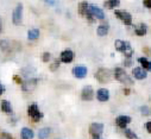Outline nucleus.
I'll list each match as a JSON object with an SVG mask.
<instances>
[{"mask_svg":"<svg viewBox=\"0 0 151 139\" xmlns=\"http://www.w3.org/2000/svg\"><path fill=\"white\" fill-rule=\"evenodd\" d=\"M108 30H109L108 24H101V25L98 27L96 32H98V34H99L100 37H104V36H106V34L108 33Z\"/></svg>","mask_w":151,"mask_h":139,"instance_id":"obj_22","label":"nucleus"},{"mask_svg":"<svg viewBox=\"0 0 151 139\" xmlns=\"http://www.w3.org/2000/svg\"><path fill=\"white\" fill-rule=\"evenodd\" d=\"M58 67H60V61H55V62L50 65V70H51V72H55L56 69H58Z\"/></svg>","mask_w":151,"mask_h":139,"instance_id":"obj_28","label":"nucleus"},{"mask_svg":"<svg viewBox=\"0 0 151 139\" xmlns=\"http://www.w3.org/2000/svg\"><path fill=\"white\" fill-rule=\"evenodd\" d=\"M124 93H125L126 95H129V94H130V89H127V88H126V89H124Z\"/></svg>","mask_w":151,"mask_h":139,"instance_id":"obj_38","label":"nucleus"},{"mask_svg":"<svg viewBox=\"0 0 151 139\" xmlns=\"http://www.w3.org/2000/svg\"><path fill=\"white\" fill-rule=\"evenodd\" d=\"M132 74L138 80H143V79H145L147 76V73L144 70V68H133Z\"/></svg>","mask_w":151,"mask_h":139,"instance_id":"obj_16","label":"nucleus"},{"mask_svg":"<svg viewBox=\"0 0 151 139\" xmlns=\"http://www.w3.org/2000/svg\"><path fill=\"white\" fill-rule=\"evenodd\" d=\"M3 31V20H1V17H0V32Z\"/></svg>","mask_w":151,"mask_h":139,"instance_id":"obj_37","label":"nucleus"},{"mask_svg":"<svg viewBox=\"0 0 151 139\" xmlns=\"http://www.w3.org/2000/svg\"><path fill=\"white\" fill-rule=\"evenodd\" d=\"M35 135L33 131L31 128H27V127H23L22 131H20V137L24 138V139H32Z\"/></svg>","mask_w":151,"mask_h":139,"instance_id":"obj_18","label":"nucleus"},{"mask_svg":"<svg viewBox=\"0 0 151 139\" xmlns=\"http://www.w3.org/2000/svg\"><path fill=\"white\" fill-rule=\"evenodd\" d=\"M114 77L120 83H124V85H127V86L133 85L132 79L126 74V72H124L123 68H116L114 69Z\"/></svg>","mask_w":151,"mask_h":139,"instance_id":"obj_1","label":"nucleus"},{"mask_svg":"<svg viewBox=\"0 0 151 139\" xmlns=\"http://www.w3.org/2000/svg\"><path fill=\"white\" fill-rule=\"evenodd\" d=\"M79 13H80V16L81 17H83V18H87L91 23L92 21H94V16L91 13V11H89V5L86 3V1H82V3H80V5H79Z\"/></svg>","mask_w":151,"mask_h":139,"instance_id":"obj_4","label":"nucleus"},{"mask_svg":"<svg viewBox=\"0 0 151 139\" xmlns=\"http://www.w3.org/2000/svg\"><path fill=\"white\" fill-rule=\"evenodd\" d=\"M140 113H142L143 115L147 117V115L151 114V110H150L147 106H143V107H140Z\"/></svg>","mask_w":151,"mask_h":139,"instance_id":"obj_27","label":"nucleus"},{"mask_svg":"<svg viewBox=\"0 0 151 139\" xmlns=\"http://www.w3.org/2000/svg\"><path fill=\"white\" fill-rule=\"evenodd\" d=\"M13 81H14L16 83H18V85H22V83H23V80H22L20 76H18V75H14V76H13Z\"/></svg>","mask_w":151,"mask_h":139,"instance_id":"obj_31","label":"nucleus"},{"mask_svg":"<svg viewBox=\"0 0 151 139\" xmlns=\"http://www.w3.org/2000/svg\"><path fill=\"white\" fill-rule=\"evenodd\" d=\"M0 137H3V138H9V139L12 138V135H11L10 133H7V132H0Z\"/></svg>","mask_w":151,"mask_h":139,"instance_id":"obj_32","label":"nucleus"},{"mask_svg":"<svg viewBox=\"0 0 151 139\" xmlns=\"http://www.w3.org/2000/svg\"><path fill=\"white\" fill-rule=\"evenodd\" d=\"M81 97H82V100H85V101H91V100H93V97H94V90H93V88H92L91 86L85 87V88L82 89Z\"/></svg>","mask_w":151,"mask_h":139,"instance_id":"obj_11","label":"nucleus"},{"mask_svg":"<svg viewBox=\"0 0 151 139\" xmlns=\"http://www.w3.org/2000/svg\"><path fill=\"white\" fill-rule=\"evenodd\" d=\"M138 62L142 64V68H144L145 70H151V62L145 58V57H139L138 58Z\"/></svg>","mask_w":151,"mask_h":139,"instance_id":"obj_23","label":"nucleus"},{"mask_svg":"<svg viewBox=\"0 0 151 139\" xmlns=\"http://www.w3.org/2000/svg\"><path fill=\"white\" fill-rule=\"evenodd\" d=\"M114 14H116V17H117L119 20H122L125 25H131V24H132V16H131L129 12H126V11H116Z\"/></svg>","mask_w":151,"mask_h":139,"instance_id":"obj_8","label":"nucleus"},{"mask_svg":"<svg viewBox=\"0 0 151 139\" xmlns=\"http://www.w3.org/2000/svg\"><path fill=\"white\" fill-rule=\"evenodd\" d=\"M73 75L78 79H83L86 77L87 75V68L86 67H82V65H79V67H75L73 68Z\"/></svg>","mask_w":151,"mask_h":139,"instance_id":"obj_10","label":"nucleus"},{"mask_svg":"<svg viewBox=\"0 0 151 139\" xmlns=\"http://www.w3.org/2000/svg\"><path fill=\"white\" fill-rule=\"evenodd\" d=\"M145 128H146V131H147L149 133H151V121H147V123L145 124Z\"/></svg>","mask_w":151,"mask_h":139,"instance_id":"obj_34","label":"nucleus"},{"mask_svg":"<svg viewBox=\"0 0 151 139\" xmlns=\"http://www.w3.org/2000/svg\"><path fill=\"white\" fill-rule=\"evenodd\" d=\"M44 1H45L47 4H49V5H51V6H54V5L56 4V0H44Z\"/></svg>","mask_w":151,"mask_h":139,"instance_id":"obj_35","label":"nucleus"},{"mask_svg":"<svg viewBox=\"0 0 151 139\" xmlns=\"http://www.w3.org/2000/svg\"><path fill=\"white\" fill-rule=\"evenodd\" d=\"M124 134H125L126 138H130V139H137L138 138V135L133 131H131L129 128H124Z\"/></svg>","mask_w":151,"mask_h":139,"instance_id":"obj_25","label":"nucleus"},{"mask_svg":"<svg viewBox=\"0 0 151 139\" xmlns=\"http://www.w3.org/2000/svg\"><path fill=\"white\" fill-rule=\"evenodd\" d=\"M119 4H120V0H106L104 6L106 9H108V10H113L114 7L119 6Z\"/></svg>","mask_w":151,"mask_h":139,"instance_id":"obj_21","label":"nucleus"},{"mask_svg":"<svg viewBox=\"0 0 151 139\" xmlns=\"http://www.w3.org/2000/svg\"><path fill=\"white\" fill-rule=\"evenodd\" d=\"M131 123V118L129 117V115H119L117 119H116V124H117V126L118 127H120V128H126V126L129 125Z\"/></svg>","mask_w":151,"mask_h":139,"instance_id":"obj_12","label":"nucleus"},{"mask_svg":"<svg viewBox=\"0 0 151 139\" xmlns=\"http://www.w3.org/2000/svg\"><path fill=\"white\" fill-rule=\"evenodd\" d=\"M96 97H98L99 101L106 102V101H108V99H109V92H108L107 89H105V88H100V89L96 92Z\"/></svg>","mask_w":151,"mask_h":139,"instance_id":"obj_15","label":"nucleus"},{"mask_svg":"<svg viewBox=\"0 0 151 139\" xmlns=\"http://www.w3.org/2000/svg\"><path fill=\"white\" fill-rule=\"evenodd\" d=\"M5 92V87L1 85V83H0V96H1L3 95V93Z\"/></svg>","mask_w":151,"mask_h":139,"instance_id":"obj_36","label":"nucleus"},{"mask_svg":"<svg viewBox=\"0 0 151 139\" xmlns=\"http://www.w3.org/2000/svg\"><path fill=\"white\" fill-rule=\"evenodd\" d=\"M40 37V30L38 29H31L27 32V39L29 41H36Z\"/></svg>","mask_w":151,"mask_h":139,"instance_id":"obj_19","label":"nucleus"},{"mask_svg":"<svg viewBox=\"0 0 151 139\" xmlns=\"http://www.w3.org/2000/svg\"><path fill=\"white\" fill-rule=\"evenodd\" d=\"M146 31H147V26H146L145 24H143V23L137 24V25L134 26V32H136L137 36H145Z\"/></svg>","mask_w":151,"mask_h":139,"instance_id":"obj_17","label":"nucleus"},{"mask_svg":"<svg viewBox=\"0 0 151 139\" xmlns=\"http://www.w3.org/2000/svg\"><path fill=\"white\" fill-rule=\"evenodd\" d=\"M116 49L120 52H123L126 57H131L133 55V49L131 47V44L129 42H124V41H116Z\"/></svg>","mask_w":151,"mask_h":139,"instance_id":"obj_2","label":"nucleus"},{"mask_svg":"<svg viewBox=\"0 0 151 139\" xmlns=\"http://www.w3.org/2000/svg\"><path fill=\"white\" fill-rule=\"evenodd\" d=\"M51 133V130L49 128V127H44V128H42V130H40V132H38V137L40 138H48V135Z\"/></svg>","mask_w":151,"mask_h":139,"instance_id":"obj_24","label":"nucleus"},{"mask_svg":"<svg viewBox=\"0 0 151 139\" xmlns=\"http://www.w3.org/2000/svg\"><path fill=\"white\" fill-rule=\"evenodd\" d=\"M23 20V5L18 4L12 13V21L14 25H20Z\"/></svg>","mask_w":151,"mask_h":139,"instance_id":"obj_7","label":"nucleus"},{"mask_svg":"<svg viewBox=\"0 0 151 139\" xmlns=\"http://www.w3.org/2000/svg\"><path fill=\"white\" fill-rule=\"evenodd\" d=\"M37 83H38V80L37 79H29V80H26L22 83V89L24 92H31L36 88Z\"/></svg>","mask_w":151,"mask_h":139,"instance_id":"obj_9","label":"nucleus"},{"mask_svg":"<svg viewBox=\"0 0 151 139\" xmlns=\"http://www.w3.org/2000/svg\"><path fill=\"white\" fill-rule=\"evenodd\" d=\"M124 65H125V67H131V65H132L131 57H126V59L124 61Z\"/></svg>","mask_w":151,"mask_h":139,"instance_id":"obj_30","label":"nucleus"},{"mask_svg":"<svg viewBox=\"0 0 151 139\" xmlns=\"http://www.w3.org/2000/svg\"><path fill=\"white\" fill-rule=\"evenodd\" d=\"M27 114H29V117H30L33 121H36V123L40 121V120L43 118V113H41L38 106H37L36 103H32V105L29 106V108H27Z\"/></svg>","mask_w":151,"mask_h":139,"instance_id":"obj_3","label":"nucleus"},{"mask_svg":"<svg viewBox=\"0 0 151 139\" xmlns=\"http://www.w3.org/2000/svg\"><path fill=\"white\" fill-rule=\"evenodd\" d=\"M102 132H104V125L100 123H93L89 126V133L95 139H100L102 135Z\"/></svg>","mask_w":151,"mask_h":139,"instance_id":"obj_5","label":"nucleus"},{"mask_svg":"<svg viewBox=\"0 0 151 139\" xmlns=\"http://www.w3.org/2000/svg\"><path fill=\"white\" fill-rule=\"evenodd\" d=\"M94 76H95V79L100 83H107L111 80V74H109V72L107 70V69H105V68H100L99 70L95 73Z\"/></svg>","mask_w":151,"mask_h":139,"instance_id":"obj_6","label":"nucleus"},{"mask_svg":"<svg viewBox=\"0 0 151 139\" xmlns=\"http://www.w3.org/2000/svg\"><path fill=\"white\" fill-rule=\"evenodd\" d=\"M50 54L49 52H44L43 54V56H42V59H43V62H49L50 61Z\"/></svg>","mask_w":151,"mask_h":139,"instance_id":"obj_29","label":"nucleus"},{"mask_svg":"<svg viewBox=\"0 0 151 139\" xmlns=\"http://www.w3.org/2000/svg\"><path fill=\"white\" fill-rule=\"evenodd\" d=\"M74 59V52L71 50H64L61 52V62L63 63H70Z\"/></svg>","mask_w":151,"mask_h":139,"instance_id":"obj_14","label":"nucleus"},{"mask_svg":"<svg viewBox=\"0 0 151 139\" xmlns=\"http://www.w3.org/2000/svg\"><path fill=\"white\" fill-rule=\"evenodd\" d=\"M0 49H1L3 51H7L10 49V43L7 41L1 39V41H0Z\"/></svg>","mask_w":151,"mask_h":139,"instance_id":"obj_26","label":"nucleus"},{"mask_svg":"<svg viewBox=\"0 0 151 139\" xmlns=\"http://www.w3.org/2000/svg\"><path fill=\"white\" fill-rule=\"evenodd\" d=\"M89 11H91V13L94 16L95 19H100V20L105 19V13H104L102 10L99 9L98 6H95V5H89Z\"/></svg>","mask_w":151,"mask_h":139,"instance_id":"obj_13","label":"nucleus"},{"mask_svg":"<svg viewBox=\"0 0 151 139\" xmlns=\"http://www.w3.org/2000/svg\"><path fill=\"white\" fill-rule=\"evenodd\" d=\"M1 111L6 114H12L13 110H12V106H11V103L7 101V100H4L1 102Z\"/></svg>","mask_w":151,"mask_h":139,"instance_id":"obj_20","label":"nucleus"},{"mask_svg":"<svg viewBox=\"0 0 151 139\" xmlns=\"http://www.w3.org/2000/svg\"><path fill=\"white\" fill-rule=\"evenodd\" d=\"M143 4H144V6H145V7L151 9V0H144Z\"/></svg>","mask_w":151,"mask_h":139,"instance_id":"obj_33","label":"nucleus"}]
</instances>
